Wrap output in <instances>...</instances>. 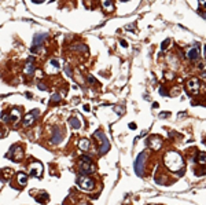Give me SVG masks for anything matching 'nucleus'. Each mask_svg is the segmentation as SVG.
I'll return each instance as SVG.
<instances>
[{"instance_id":"1","label":"nucleus","mask_w":206,"mask_h":205,"mask_svg":"<svg viewBox=\"0 0 206 205\" xmlns=\"http://www.w3.org/2000/svg\"><path fill=\"white\" fill-rule=\"evenodd\" d=\"M165 165L172 171H179L183 168V159L176 151H168L165 154Z\"/></svg>"},{"instance_id":"2","label":"nucleus","mask_w":206,"mask_h":205,"mask_svg":"<svg viewBox=\"0 0 206 205\" xmlns=\"http://www.w3.org/2000/svg\"><path fill=\"white\" fill-rule=\"evenodd\" d=\"M77 184L80 189L82 190H92L93 187H95V182H93L91 178H88L85 173H81V175H78L77 178Z\"/></svg>"},{"instance_id":"3","label":"nucleus","mask_w":206,"mask_h":205,"mask_svg":"<svg viewBox=\"0 0 206 205\" xmlns=\"http://www.w3.org/2000/svg\"><path fill=\"white\" fill-rule=\"evenodd\" d=\"M78 168L81 171V173H92L95 171L92 165V161L91 159H88L87 156H82L81 159H80V162H78Z\"/></svg>"},{"instance_id":"4","label":"nucleus","mask_w":206,"mask_h":205,"mask_svg":"<svg viewBox=\"0 0 206 205\" xmlns=\"http://www.w3.org/2000/svg\"><path fill=\"white\" fill-rule=\"evenodd\" d=\"M95 136L98 138V142H100V147H99V151L102 153V154H104L109 149H110V143H109V140H107V138L104 136V133L102 132V131H98V132H95Z\"/></svg>"},{"instance_id":"5","label":"nucleus","mask_w":206,"mask_h":205,"mask_svg":"<svg viewBox=\"0 0 206 205\" xmlns=\"http://www.w3.org/2000/svg\"><path fill=\"white\" fill-rule=\"evenodd\" d=\"M59 70H60V61L59 59H55V58L50 59L48 63H47V66H46V72L50 73V74H55V73H58Z\"/></svg>"},{"instance_id":"6","label":"nucleus","mask_w":206,"mask_h":205,"mask_svg":"<svg viewBox=\"0 0 206 205\" xmlns=\"http://www.w3.org/2000/svg\"><path fill=\"white\" fill-rule=\"evenodd\" d=\"M29 173L32 176H36V178H40L41 173H43V165L40 162H32L30 167H29Z\"/></svg>"},{"instance_id":"7","label":"nucleus","mask_w":206,"mask_h":205,"mask_svg":"<svg viewBox=\"0 0 206 205\" xmlns=\"http://www.w3.org/2000/svg\"><path fill=\"white\" fill-rule=\"evenodd\" d=\"M11 153L7 156V157H11V159L14 160V161H19V160L22 159V149L18 146V145H15V146H13L11 147Z\"/></svg>"},{"instance_id":"8","label":"nucleus","mask_w":206,"mask_h":205,"mask_svg":"<svg viewBox=\"0 0 206 205\" xmlns=\"http://www.w3.org/2000/svg\"><path fill=\"white\" fill-rule=\"evenodd\" d=\"M46 37H47V33H36L35 37H33V48L32 50H37V48H40Z\"/></svg>"},{"instance_id":"9","label":"nucleus","mask_w":206,"mask_h":205,"mask_svg":"<svg viewBox=\"0 0 206 205\" xmlns=\"http://www.w3.org/2000/svg\"><path fill=\"white\" fill-rule=\"evenodd\" d=\"M161 145H162V140H161L160 136H151L149 139V146L154 150H158L161 147Z\"/></svg>"},{"instance_id":"10","label":"nucleus","mask_w":206,"mask_h":205,"mask_svg":"<svg viewBox=\"0 0 206 205\" xmlns=\"http://www.w3.org/2000/svg\"><path fill=\"white\" fill-rule=\"evenodd\" d=\"M187 58L191 59V61H195L199 58V47L198 46H194L191 47L188 51H187Z\"/></svg>"},{"instance_id":"11","label":"nucleus","mask_w":206,"mask_h":205,"mask_svg":"<svg viewBox=\"0 0 206 205\" xmlns=\"http://www.w3.org/2000/svg\"><path fill=\"white\" fill-rule=\"evenodd\" d=\"M187 88H188V90L191 91L192 94L198 92V90H199V81H198V79L188 80V83H187Z\"/></svg>"},{"instance_id":"12","label":"nucleus","mask_w":206,"mask_h":205,"mask_svg":"<svg viewBox=\"0 0 206 205\" xmlns=\"http://www.w3.org/2000/svg\"><path fill=\"white\" fill-rule=\"evenodd\" d=\"M144 156H146V154H143V153H142V154H139L138 160H136V162H135V171H136V173H138V175H142V172H143L142 165H143Z\"/></svg>"},{"instance_id":"13","label":"nucleus","mask_w":206,"mask_h":205,"mask_svg":"<svg viewBox=\"0 0 206 205\" xmlns=\"http://www.w3.org/2000/svg\"><path fill=\"white\" fill-rule=\"evenodd\" d=\"M39 114V112L37 110H35V112H32V113H29V114H26L25 116V119H24V125L25 127H28V125H30L33 121L36 120V116Z\"/></svg>"},{"instance_id":"14","label":"nucleus","mask_w":206,"mask_h":205,"mask_svg":"<svg viewBox=\"0 0 206 205\" xmlns=\"http://www.w3.org/2000/svg\"><path fill=\"white\" fill-rule=\"evenodd\" d=\"M69 124H70V127L73 130H80L81 128V120H80V117H71V119H69Z\"/></svg>"},{"instance_id":"15","label":"nucleus","mask_w":206,"mask_h":205,"mask_svg":"<svg viewBox=\"0 0 206 205\" xmlns=\"http://www.w3.org/2000/svg\"><path fill=\"white\" fill-rule=\"evenodd\" d=\"M60 140H62V132L60 130L55 128V131L52 132V138H51V143H59Z\"/></svg>"},{"instance_id":"16","label":"nucleus","mask_w":206,"mask_h":205,"mask_svg":"<svg viewBox=\"0 0 206 205\" xmlns=\"http://www.w3.org/2000/svg\"><path fill=\"white\" fill-rule=\"evenodd\" d=\"M33 70H35V65H33V62H32V58H29L28 62H26L25 69H24V72H25V74H32Z\"/></svg>"},{"instance_id":"17","label":"nucleus","mask_w":206,"mask_h":205,"mask_svg":"<svg viewBox=\"0 0 206 205\" xmlns=\"http://www.w3.org/2000/svg\"><path fill=\"white\" fill-rule=\"evenodd\" d=\"M18 183L21 184V186H25L28 183V175L24 172H19L18 173Z\"/></svg>"},{"instance_id":"18","label":"nucleus","mask_w":206,"mask_h":205,"mask_svg":"<svg viewBox=\"0 0 206 205\" xmlns=\"http://www.w3.org/2000/svg\"><path fill=\"white\" fill-rule=\"evenodd\" d=\"M88 147H89V140L88 139H81L78 142V149H80V150L85 151V150H88Z\"/></svg>"},{"instance_id":"19","label":"nucleus","mask_w":206,"mask_h":205,"mask_svg":"<svg viewBox=\"0 0 206 205\" xmlns=\"http://www.w3.org/2000/svg\"><path fill=\"white\" fill-rule=\"evenodd\" d=\"M102 6L106 11H113V8H114L111 0H102Z\"/></svg>"},{"instance_id":"20","label":"nucleus","mask_w":206,"mask_h":205,"mask_svg":"<svg viewBox=\"0 0 206 205\" xmlns=\"http://www.w3.org/2000/svg\"><path fill=\"white\" fill-rule=\"evenodd\" d=\"M10 117L14 120V122L18 121V119H19V109H17V108L13 109V110H11V116H10Z\"/></svg>"},{"instance_id":"21","label":"nucleus","mask_w":206,"mask_h":205,"mask_svg":"<svg viewBox=\"0 0 206 205\" xmlns=\"http://www.w3.org/2000/svg\"><path fill=\"white\" fill-rule=\"evenodd\" d=\"M198 162H199V164H205V162H206V154H205V153H199Z\"/></svg>"},{"instance_id":"22","label":"nucleus","mask_w":206,"mask_h":205,"mask_svg":"<svg viewBox=\"0 0 206 205\" xmlns=\"http://www.w3.org/2000/svg\"><path fill=\"white\" fill-rule=\"evenodd\" d=\"M59 99H60V97L59 95H58V94H55V95H52V97H51V102H59Z\"/></svg>"},{"instance_id":"23","label":"nucleus","mask_w":206,"mask_h":205,"mask_svg":"<svg viewBox=\"0 0 206 205\" xmlns=\"http://www.w3.org/2000/svg\"><path fill=\"white\" fill-rule=\"evenodd\" d=\"M169 41H171V40H169V39H166V40H165V41H163V43H162V46H161V48H162V50H165V48H166V47L169 46Z\"/></svg>"},{"instance_id":"24","label":"nucleus","mask_w":206,"mask_h":205,"mask_svg":"<svg viewBox=\"0 0 206 205\" xmlns=\"http://www.w3.org/2000/svg\"><path fill=\"white\" fill-rule=\"evenodd\" d=\"M114 110H116L117 113H121V114H122V113L125 112V110H124L122 108H121V106H116V108H114Z\"/></svg>"},{"instance_id":"25","label":"nucleus","mask_w":206,"mask_h":205,"mask_svg":"<svg viewBox=\"0 0 206 205\" xmlns=\"http://www.w3.org/2000/svg\"><path fill=\"white\" fill-rule=\"evenodd\" d=\"M65 73H68L69 77L71 76V70H70V68H69V66H66V68H65Z\"/></svg>"},{"instance_id":"26","label":"nucleus","mask_w":206,"mask_h":205,"mask_svg":"<svg viewBox=\"0 0 206 205\" xmlns=\"http://www.w3.org/2000/svg\"><path fill=\"white\" fill-rule=\"evenodd\" d=\"M199 4L202 6V8H205L206 10V0H199Z\"/></svg>"},{"instance_id":"27","label":"nucleus","mask_w":206,"mask_h":205,"mask_svg":"<svg viewBox=\"0 0 206 205\" xmlns=\"http://www.w3.org/2000/svg\"><path fill=\"white\" fill-rule=\"evenodd\" d=\"M88 80H89V83H92V84H96V80L93 79L92 76H88Z\"/></svg>"},{"instance_id":"28","label":"nucleus","mask_w":206,"mask_h":205,"mask_svg":"<svg viewBox=\"0 0 206 205\" xmlns=\"http://www.w3.org/2000/svg\"><path fill=\"white\" fill-rule=\"evenodd\" d=\"M1 120H3V121H8V116L6 114V113H3V114H1Z\"/></svg>"},{"instance_id":"29","label":"nucleus","mask_w":206,"mask_h":205,"mask_svg":"<svg viewBox=\"0 0 206 205\" xmlns=\"http://www.w3.org/2000/svg\"><path fill=\"white\" fill-rule=\"evenodd\" d=\"M39 90H44V91H47V87L44 86L43 83H40V84H39Z\"/></svg>"},{"instance_id":"30","label":"nucleus","mask_w":206,"mask_h":205,"mask_svg":"<svg viewBox=\"0 0 206 205\" xmlns=\"http://www.w3.org/2000/svg\"><path fill=\"white\" fill-rule=\"evenodd\" d=\"M91 108H89V105H84V112H89Z\"/></svg>"},{"instance_id":"31","label":"nucleus","mask_w":206,"mask_h":205,"mask_svg":"<svg viewBox=\"0 0 206 205\" xmlns=\"http://www.w3.org/2000/svg\"><path fill=\"white\" fill-rule=\"evenodd\" d=\"M120 44H121V46H122V47H124V48H127V47H128V44L125 43L124 40H121V41H120Z\"/></svg>"},{"instance_id":"32","label":"nucleus","mask_w":206,"mask_h":205,"mask_svg":"<svg viewBox=\"0 0 206 205\" xmlns=\"http://www.w3.org/2000/svg\"><path fill=\"white\" fill-rule=\"evenodd\" d=\"M160 92L162 94V95H166V91H163V88H160Z\"/></svg>"},{"instance_id":"33","label":"nucleus","mask_w":206,"mask_h":205,"mask_svg":"<svg viewBox=\"0 0 206 205\" xmlns=\"http://www.w3.org/2000/svg\"><path fill=\"white\" fill-rule=\"evenodd\" d=\"M129 128H133V130H135V128H136V124H132V122H131V124H129Z\"/></svg>"},{"instance_id":"34","label":"nucleus","mask_w":206,"mask_h":205,"mask_svg":"<svg viewBox=\"0 0 206 205\" xmlns=\"http://www.w3.org/2000/svg\"><path fill=\"white\" fill-rule=\"evenodd\" d=\"M33 1H36V3H41V1H44V0H33Z\"/></svg>"},{"instance_id":"35","label":"nucleus","mask_w":206,"mask_h":205,"mask_svg":"<svg viewBox=\"0 0 206 205\" xmlns=\"http://www.w3.org/2000/svg\"><path fill=\"white\" fill-rule=\"evenodd\" d=\"M205 57H206V46H205Z\"/></svg>"},{"instance_id":"36","label":"nucleus","mask_w":206,"mask_h":205,"mask_svg":"<svg viewBox=\"0 0 206 205\" xmlns=\"http://www.w3.org/2000/svg\"><path fill=\"white\" fill-rule=\"evenodd\" d=\"M203 15V18H206V14H202Z\"/></svg>"}]
</instances>
